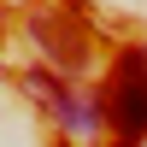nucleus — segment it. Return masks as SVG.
Wrapping results in <instances>:
<instances>
[{"mask_svg":"<svg viewBox=\"0 0 147 147\" xmlns=\"http://www.w3.org/2000/svg\"><path fill=\"white\" fill-rule=\"evenodd\" d=\"M30 35L59 71H82L88 65V30H82L77 12H35L30 18Z\"/></svg>","mask_w":147,"mask_h":147,"instance_id":"obj_2","label":"nucleus"},{"mask_svg":"<svg viewBox=\"0 0 147 147\" xmlns=\"http://www.w3.org/2000/svg\"><path fill=\"white\" fill-rule=\"evenodd\" d=\"M112 124H118V136H124V147H136V141L147 136V47H136V53L118 59Z\"/></svg>","mask_w":147,"mask_h":147,"instance_id":"obj_1","label":"nucleus"}]
</instances>
